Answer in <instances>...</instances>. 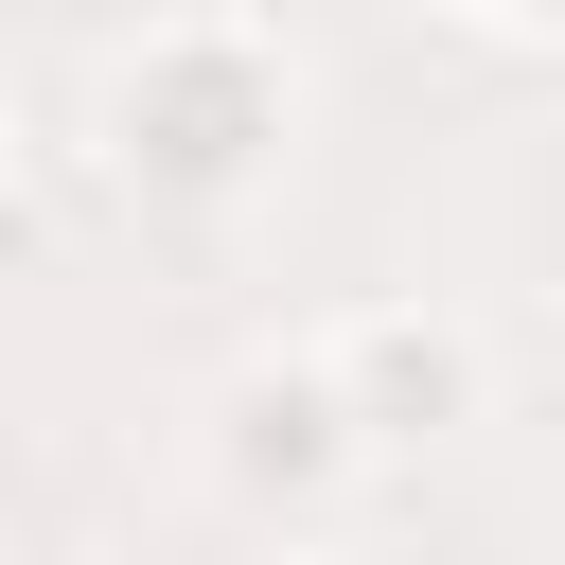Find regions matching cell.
<instances>
[{
  "instance_id": "cell-1",
  "label": "cell",
  "mask_w": 565,
  "mask_h": 565,
  "mask_svg": "<svg viewBox=\"0 0 565 565\" xmlns=\"http://www.w3.org/2000/svg\"><path fill=\"white\" fill-rule=\"evenodd\" d=\"M335 388H353V424H371V441H441V424L477 406V353H459L441 318H371V335L335 353Z\"/></svg>"
},
{
  "instance_id": "cell-2",
  "label": "cell",
  "mask_w": 565,
  "mask_h": 565,
  "mask_svg": "<svg viewBox=\"0 0 565 565\" xmlns=\"http://www.w3.org/2000/svg\"><path fill=\"white\" fill-rule=\"evenodd\" d=\"M353 441H371V424H353L335 371H247V388H230V459H247V477H335Z\"/></svg>"
}]
</instances>
